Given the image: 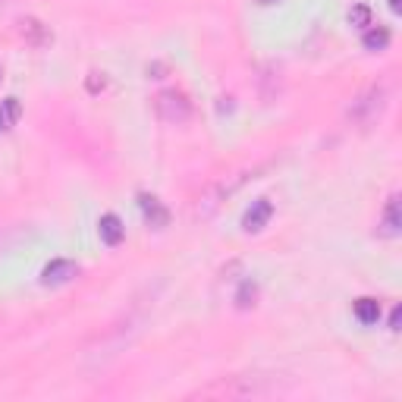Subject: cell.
I'll return each instance as SVG.
<instances>
[{"instance_id":"cell-1","label":"cell","mask_w":402,"mask_h":402,"mask_svg":"<svg viewBox=\"0 0 402 402\" xmlns=\"http://www.w3.org/2000/svg\"><path fill=\"white\" fill-rule=\"evenodd\" d=\"M255 173H258V170H239V173H233V176L220 179L217 185H211V189L205 192V198L198 201L195 217H211V214L217 211L220 205H224V201L233 195V192L239 189V185H245V183H249V179H255Z\"/></svg>"},{"instance_id":"cell-2","label":"cell","mask_w":402,"mask_h":402,"mask_svg":"<svg viewBox=\"0 0 402 402\" xmlns=\"http://www.w3.org/2000/svg\"><path fill=\"white\" fill-rule=\"evenodd\" d=\"M154 113H158V119H164L170 126H183L192 119V101L176 88H167V92L154 94Z\"/></svg>"},{"instance_id":"cell-3","label":"cell","mask_w":402,"mask_h":402,"mask_svg":"<svg viewBox=\"0 0 402 402\" xmlns=\"http://www.w3.org/2000/svg\"><path fill=\"white\" fill-rule=\"evenodd\" d=\"M383 107H387V88H383V85H371L368 92H365L362 98L352 104L349 117L355 119L358 126H371L374 119H380Z\"/></svg>"},{"instance_id":"cell-4","label":"cell","mask_w":402,"mask_h":402,"mask_svg":"<svg viewBox=\"0 0 402 402\" xmlns=\"http://www.w3.org/2000/svg\"><path fill=\"white\" fill-rule=\"evenodd\" d=\"M16 35H19L28 47H35V51H44V47L53 44L51 26H47V22H41L38 16H22V19L16 22Z\"/></svg>"},{"instance_id":"cell-5","label":"cell","mask_w":402,"mask_h":402,"mask_svg":"<svg viewBox=\"0 0 402 402\" xmlns=\"http://www.w3.org/2000/svg\"><path fill=\"white\" fill-rule=\"evenodd\" d=\"M139 208H142V217H145V224L151 226V230H167V226H170V211H167V205L160 201L158 195H148V192H142V195H139Z\"/></svg>"},{"instance_id":"cell-6","label":"cell","mask_w":402,"mask_h":402,"mask_svg":"<svg viewBox=\"0 0 402 402\" xmlns=\"http://www.w3.org/2000/svg\"><path fill=\"white\" fill-rule=\"evenodd\" d=\"M73 277H79V264L69 261V258H53L44 271H41V283L44 286H63Z\"/></svg>"},{"instance_id":"cell-7","label":"cell","mask_w":402,"mask_h":402,"mask_svg":"<svg viewBox=\"0 0 402 402\" xmlns=\"http://www.w3.org/2000/svg\"><path fill=\"white\" fill-rule=\"evenodd\" d=\"M274 217V205L267 201V198H258V201H251V208L242 214V230L245 233H261L264 226L271 224Z\"/></svg>"},{"instance_id":"cell-8","label":"cell","mask_w":402,"mask_h":402,"mask_svg":"<svg viewBox=\"0 0 402 402\" xmlns=\"http://www.w3.org/2000/svg\"><path fill=\"white\" fill-rule=\"evenodd\" d=\"M399 230H402V211H399V195H390L387 208H383L380 233H383V236H399Z\"/></svg>"},{"instance_id":"cell-9","label":"cell","mask_w":402,"mask_h":402,"mask_svg":"<svg viewBox=\"0 0 402 402\" xmlns=\"http://www.w3.org/2000/svg\"><path fill=\"white\" fill-rule=\"evenodd\" d=\"M98 233H101V239H104L107 245H119V242H123V236H126V226H123V220H119L117 214H104V217L98 220Z\"/></svg>"},{"instance_id":"cell-10","label":"cell","mask_w":402,"mask_h":402,"mask_svg":"<svg viewBox=\"0 0 402 402\" xmlns=\"http://www.w3.org/2000/svg\"><path fill=\"white\" fill-rule=\"evenodd\" d=\"M22 117V104L19 98H3L0 101V132H10Z\"/></svg>"},{"instance_id":"cell-11","label":"cell","mask_w":402,"mask_h":402,"mask_svg":"<svg viewBox=\"0 0 402 402\" xmlns=\"http://www.w3.org/2000/svg\"><path fill=\"white\" fill-rule=\"evenodd\" d=\"M362 44H365V51H387V44H390V28H383V26H368V32H365V38H362Z\"/></svg>"},{"instance_id":"cell-12","label":"cell","mask_w":402,"mask_h":402,"mask_svg":"<svg viewBox=\"0 0 402 402\" xmlns=\"http://www.w3.org/2000/svg\"><path fill=\"white\" fill-rule=\"evenodd\" d=\"M355 317L365 324V327L377 324V321H380V302H377V299H358V302H355Z\"/></svg>"},{"instance_id":"cell-13","label":"cell","mask_w":402,"mask_h":402,"mask_svg":"<svg viewBox=\"0 0 402 402\" xmlns=\"http://www.w3.org/2000/svg\"><path fill=\"white\" fill-rule=\"evenodd\" d=\"M371 19H374V13H371L368 3H355V7L349 10V26H355V28H368V26H371Z\"/></svg>"},{"instance_id":"cell-14","label":"cell","mask_w":402,"mask_h":402,"mask_svg":"<svg viewBox=\"0 0 402 402\" xmlns=\"http://www.w3.org/2000/svg\"><path fill=\"white\" fill-rule=\"evenodd\" d=\"M255 296H258V286L251 283V280H245L242 290H239V296H236V305L239 308H249V305H255Z\"/></svg>"},{"instance_id":"cell-15","label":"cell","mask_w":402,"mask_h":402,"mask_svg":"<svg viewBox=\"0 0 402 402\" xmlns=\"http://www.w3.org/2000/svg\"><path fill=\"white\" fill-rule=\"evenodd\" d=\"M85 88H88V94H101L107 88V73L92 69V73H88V79H85Z\"/></svg>"},{"instance_id":"cell-16","label":"cell","mask_w":402,"mask_h":402,"mask_svg":"<svg viewBox=\"0 0 402 402\" xmlns=\"http://www.w3.org/2000/svg\"><path fill=\"white\" fill-rule=\"evenodd\" d=\"M399 321H402V308H393V315H390V330H399Z\"/></svg>"},{"instance_id":"cell-17","label":"cell","mask_w":402,"mask_h":402,"mask_svg":"<svg viewBox=\"0 0 402 402\" xmlns=\"http://www.w3.org/2000/svg\"><path fill=\"white\" fill-rule=\"evenodd\" d=\"M390 10H393V13H399L402 3H399V0H390Z\"/></svg>"},{"instance_id":"cell-18","label":"cell","mask_w":402,"mask_h":402,"mask_svg":"<svg viewBox=\"0 0 402 402\" xmlns=\"http://www.w3.org/2000/svg\"><path fill=\"white\" fill-rule=\"evenodd\" d=\"M258 3H261V7H271V3H277V0H258Z\"/></svg>"},{"instance_id":"cell-19","label":"cell","mask_w":402,"mask_h":402,"mask_svg":"<svg viewBox=\"0 0 402 402\" xmlns=\"http://www.w3.org/2000/svg\"><path fill=\"white\" fill-rule=\"evenodd\" d=\"M3 3H10V0H0V7H3Z\"/></svg>"},{"instance_id":"cell-20","label":"cell","mask_w":402,"mask_h":402,"mask_svg":"<svg viewBox=\"0 0 402 402\" xmlns=\"http://www.w3.org/2000/svg\"><path fill=\"white\" fill-rule=\"evenodd\" d=\"M0 79H3V69H0Z\"/></svg>"}]
</instances>
